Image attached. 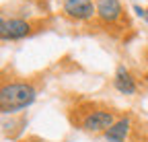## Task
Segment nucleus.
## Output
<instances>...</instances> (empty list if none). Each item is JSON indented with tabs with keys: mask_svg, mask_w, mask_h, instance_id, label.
Listing matches in <instances>:
<instances>
[{
	"mask_svg": "<svg viewBox=\"0 0 148 142\" xmlns=\"http://www.w3.org/2000/svg\"><path fill=\"white\" fill-rule=\"evenodd\" d=\"M37 99L35 86L29 82H6L0 86V111L14 113L21 111Z\"/></svg>",
	"mask_w": 148,
	"mask_h": 142,
	"instance_id": "f257e3e1",
	"label": "nucleus"
},
{
	"mask_svg": "<svg viewBox=\"0 0 148 142\" xmlns=\"http://www.w3.org/2000/svg\"><path fill=\"white\" fill-rule=\"evenodd\" d=\"M64 12L70 19L88 21L92 14H97V6L92 4V0H64Z\"/></svg>",
	"mask_w": 148,
	"mask_h": 142,
	"instance_id": "f03ea898",
	"label": "nucleus"
},
{
	"mask_svg": "<svg viewBox=\"0 0 148 142\" xmlns=\"http://www.w3.org/2000/svg\"><path fill=\"white\" fill-rule=\"evenodd\" d=\"M31 27L27 21L23 19H6L2 25H0V39L2 41H16L23 39L25 35H29Z\"/></svg>",
	"mask_w": 148,
	"mask_h": 142,
	"instance_id": "7ed1b4c3",
	"label": "nucleus"
},
{
	"mask_svg": "<svg viewBox=\"0 0 148 142\" xmlns=\"http://www.w3.org/2000/svg\"><path fill=\"white\" fill-rule=\"evenodd\" d=\"M115 123V117L111 111H92L82 119V128L86 132H107Z\"/></svg>",
	"mask_w": 148,
	"mask_h": 142,
	"instance_id": "20e7f679",
	"label": "nucleus"
},
{
	"mask_svg": "<svg viewBox=\"0 0 148 142\" xmlns=\"http://www.w3.org/2000/svg\"><path fill=\"white\" fill-rule=\"evenodd\" d=\"M97 16L105 23H113L121 16V2L119 0H97Z\"/></svg>",
	"mask_w": 148,
	"mask_h": 142,
	"instance_id": "39448f33",
	"label": "nucleus"
},
{
	"mask_svg": "<svg viewBox=\"0 0 148 142\" xmlns=\"http://www.w3.org/2000/svg\"><path fill=\"white\" fill-rule=\"evenodd\" d=\"M113 84L119 93L123 95H134L136 93V80L132 78V74H130V70L125 66H119L115 70V78H113Z\"/></svg>",
	"mask_w": 148,
	"mask_h": 142,
	"instance_id": "423d86ee",
	"label": "nucleus"
},
{
	"mask_svg": "<svg viewBox=\"0 0 148 142\" xmlns=\"http://www.w3.org/2000/svg\"><path fill=\"white\" fill-rule=\"evenodd\" d=\"M127 132H130V117H121L105 132V138L107 142H123Z\"/></svg>",
	"mask_w": 148,
	"mask_h": 142,
	"instance_id": "0eeeda50",
	"label": "nucleus"
},
{
	"mask_svg": "<svg viewBox=\"0 0 148 142\" xmlns=\"http://www.w3.org/2000/svg\"><path fill=\"white\" fill-rule=\"evenodd\" d=\"M134 10H136V14L140 16V19H144V10H146V8H142V6H138V4H134Z\"/></svg>",
	"mask_w": 148,
	"mask_h": 142,
	"instance_id": "6e6552de",
	"label": "nucleus"
},
{
	"mask_svg": "<svg viewBox=\"0 0 148 142\" xmlns=\"http://www.w3.org/2000/svg\"><path fill=\"white\" fill-rule=\"evenodd\" d=\"M144 21H146V23H148V8H146V10H144Z\"/></svg>",
	"mask_w": 148,
	"mask_h": 142,
	"instance_id": "1a4fd4ad",
	"label": "nucleus"
},
{
	"mask_svg": "<svg viewBox=\"0 0 148 142\" xmlns=\"http://www.w3.org/2000/svg\"><path fill=\"white\" fill-rule=\"evenodd\" d=\"M2 23H4V19H2V16H0V25H2Z\"/></svg>",
	"mask_w": 148,
	"mask_h": 142,
	"instance_id": "9d476101",
	"label": "nucleus"
},
{
	"mask_svg": "<svg viewBox=\"0 0 148 142\" xmlns=\"http://www.w3.org/2000/svg\"><path fill=\"white\" fill-rule=\"evenodd\" d=\"M146 82H148V72H146Z\"/></svg>",
	"mask_w": 148,
	"mask_h": 142,
	"instance_id": "9b49d317",
	"label": "nucleus"
}]
</instances>
